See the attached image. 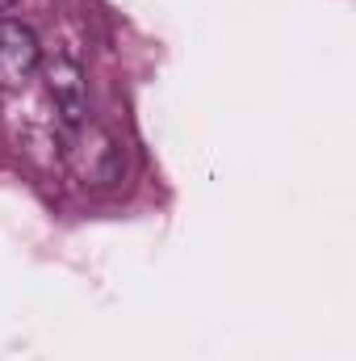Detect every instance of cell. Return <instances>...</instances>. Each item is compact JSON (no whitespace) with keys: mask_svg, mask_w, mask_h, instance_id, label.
<instances>
[{"mask_svg":"<svg viewBox=\"0 0 356 361\" xmlns=\"http://www.w3.org/2000/svg\"><path fill=\"white\" fill-rule=\"evenodd\" d=\"M8 4H13V0H0V8H8Z\"/></svg>","mask_w":356,"mask_h":361,"instance_id":"277c9868","label":"cell"},{"mask_svg":"<svg viewBox=\"0 0 356 361\" xmlns=\"http://www.w3.org/2000/svg\"><path fill=\"white\" fill-rule=\"evenodd\" d=\"M68 164L76 169V177L84 180V185H109L122 173L117 143L101 126H92V122L68 126Z\"/></svg>","mask_w":356,"mask_h":361,"instance_id":"6da1fadb","label":"cell"},{"mask_svg":"<svg viewBox=\"0 0 356 361\" xmlns=\"http://www.w3.org/2000/svg\"><path fill=\"white\" fill-rule=\"evenodd\" d=\"M38 63H42V51L34 30L13 17H0V89H21L38 72Z\"/></svg>","mask_w":356,"mask_h":361,"instance_id":"7a4b0ae2","label":"cell"},{"mask_svg":"<svg viewBox=\"0 0 356 361\" xmlns=\"http://www.w3.org/2000/svg\"><path fill=\"white\" fill-rule=\"evenodd\" d=\"M46 89L55 97V109L63 118V126H80L89 122V85H84V72L76 59L59 55L46 63Z\"/></svg>","mask_w":356,"mask_h":361,"instance_id":"3957f363","label":"cell"}]
</instances>
